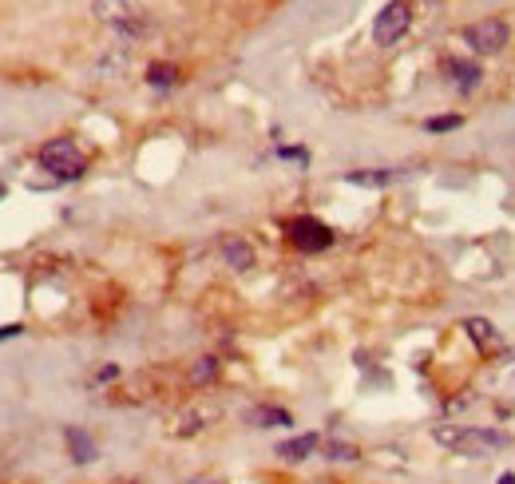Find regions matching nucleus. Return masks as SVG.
<instances>
[{
	"label": "nucleus",
	"mask_w": 515,
	"mask_h": 484,
	"mask_svg": "<svg viewBox=\"0 0 515 484\" xmlns=\"http://www.w3.org/2000/svg\"><path fill=\"white\" fill-rule=\"evenodd\" d=\"M64 437H68V449H72V461H76V465H88V461H96V441H92L84 429H76V425H72Z\"/></svg>",
	"instance_id": "obj_11"
},
{
	"label": "nucleus",
	"mask_w": 515,
	"mask_h": 484,
	"mask_svg": "<svg viewBox=\"0 0 515 484\" xmlns=\"http://www.w3.org/2000/svg\"><path fill=\"white\" fill-rule=\"evenodd\" d=\"M222 258H226L234 270H250V266H254V250H250V242H242V239H222Z\"/></svg>",
	"instance_id": "obj_12"
},
{
	"label": "nucleus",
	"mask_w": 515,
	"mask_h": 484,
	"mask_svg": "<svg viewBox=\"0 0 515 484\" xmlns=\"http://www.w3.org/2000/svg\"><path fill=\"white\" fill-rule=\"evenodd\" d=\"M317 445H321L317 433H302V437H294V441H282V445H278V457H282V461H306V457L317 453Z\"/></svg>",
	"instance_id": "obj_9"
},
{
	"label": "nucleus",
	"mask_w": 515,
	"mask_h": 484,
	"mask_svg": "<svg viewBox=\"0 0 515 484\" xmlns=\"http://www.w3.org/2000/svg\"><path fill=\"white\" fill-rule=\"evenodd\" d=\"M325 457L329 461H357V449L353 445H341V441H329L325 445Z\"/></svg>",
	"instance_id": "obj_16"
},
{
	"label": "nucleus",
	"mask_w": 515,
	"mask_h": 484,
	"mask_svg": "<svg viewBox=\"0 0 515 484\" xmlns=\"http://www.w3.org/2000/svg\"><path fill=\"white\" fill-rule=\"evenodd\" d=\"M464 123V116H436V120L424 123V131H432V135H440V131H456Z\"/></svg>",
	"instance_id": "obj_17"
},
{
	"label": "nucleus",
	"mask_w": 515,
	"mask_h": 484,
	"mask_svg": "<svg viewBox=\"0 0 515 484\" xmlns=\"http://www.w3.org/2000/svg\"><path fill=\"white\" fill-rule=\"evenodd\" d=\"M412 24V12L405 0H389L381 12H377V20H373V40L381 44V48H393V44H401V36L409 32Z\"/></svg>",
	"instance_id": "obj_5"
},
{
	"label": "nucleus",
	"mask_w": 515,
	"mask_h": 484,
	"mask_svg": "<svg viewBox=\"0 0 515 484\" xmlns=\"http://www.w3.org/2000/svg\"><path fill=\"white\" fill-rule=\"evenodd\" d=\"M218 377V362L214 358H199L195 369H191V385H210Z\"/></svg>",
	"instance_id": "obj_15"
},
{
	"label": "nucleus",
	"mask_w": 515,
	"mask_h": 484,
	"mask_svg": "<svg viewBox=\"0 0 515 484\" xmlns=\"http://www.w3.org/2000/svg\"><path fill=\"white\" fill-rule=\"evenodd\" d=\"M508 40H512V28H508V20H476V24H468L464 28V44L476 52V56H496V52H504L508 48Z\"/></svg>",
	"instance_id": "obj_4"
},
{
	"label": "nucleus",
	"mask_w": 515,
	"mask_h": 484,
	"mask_svg": "<svg viewBox=\"0 0 515 484\" xmlns=\"http://www.w3.org/2000/svg\"><path fill=\"white\" fill-rule=\"evenodd\" d=\"M96 16H100L107 28H115L119 36H139L147 24H143V8L139 0H92Z\"/></svg>",
	"instance_id": "obj_3"
},
{
	"label": "nucleus",
	"mask_w": 515,
	"mask_h": 484,
	"mask_svg": "<svg viewBox=\"0 0 515 484\" xmlns=\"http://www.w3.org/2000/svg\"><path fill=\"white\" fill-rule=\"evenodd\" d=\"M40 167L56 183H72V179H80L88 171V159H84V151L72 139H52V143L40 147Z\"/></svg>",
	"instance_id": "obj_2"
},
{
	"label": "nucleus",
	"mask_w": 515,
	"mask_h": 484,
	"mask_svg": "<svg viewBox=\"0 0 515 484\" xmlns=\"http://www.w3.org/2000/svg\"><path fill=\"white\" fill-rule=\"evenodd\" d=\"M345 183H353V187H385V183H393V171H385V167H373V171H349Z\"/></svg>",
	"instance_id": "obj_14"
},
{
	"label": "nucleus",
	"mask_w": 515,
	"mask_h": 484,
	"mask_svg": "<svg viewBox=\"0 0 515 484\" xmlns=\"http://www.w3.org/2000/svg\"><path fill=\"white\" fill-rule=\"evenodd\" d=\"M282 159H309L302 147H282Z\"/></svg>",
	"instance_id": "obj_18"
},
{
	"label": "nucleus",
	"mask_w": 515,
	"mask_h": 484,
	"mask_svg": "<svg viewBox=\"0 0 515 484\" xmlns=\"http://www.w3.org/2000/svg\"><path fill=\"white\" fill-rule=\"evenodd\" d=\"M464 334L476 342V350H492L500 342V334H496V326L488 318H464Z\"/></svg>",
	"instance_id": "obj_10"
},
{
	"label": "nucleus",
	"mask_w": 515,
	"mask_h": 484,
	"mask_svg": "<svg viewBox=\"0 0 515 484\" xmlns=\"http://www.w3.org/2000/svg\"><path fill=\"white\" fill-rule=\"evenodd\" d=\"M440 72H444V80H448L456 92H472V88L484 80V68H480L476 60H456V56H448V60L440 64Z\"/></svg>",
	"instance_id": "obj_7"
},
{
	"label": "nucleus",
	"mask_w": 515,
	"mask_h": 484,
	"mask_svg": "<svg viewBox=\"0 0 515 484\" xmlns=\"http://www.w3.org/2000/svg\"><path fill=\"white\" fill-rule=\"evenodd\" d=\"M500 484H515V473H504V477H500Z\"/></svg>",
	"instance_id": "obj_20"
},
{
	"label": "nucleus",
	"mask_w": 515,
	"mask_h": 484,
	"mask_svg": "<svg viewBox=\"0 0 515 484\" xmlns=\"http://www.w3.org/2000/svg\"><path fill=\"white\" fill-rule=\"evenodd\" d=\"M246 421H250L254 429H282V425H294V417H290L286 409H278V405H254Z\"/></svg>",
	"instance_id": "obj_8"
},
{
	"label": "nucleus",
	"mask_w": 515,
	"mask_h": 484,
	"mask_svg": "<svg viewBox=\"0 0 515 484\" xmlns=\"http://www.w3.org/2000/svg\"><path fill=\"white\" fill-rule=\"evenodd\" d=\"M432 437L448 449H456L460 457L468 461H484V457H496L504 449H512V433L504 429H456V425H436Z\"/></svg>",
	"instance_id": "obj_1"
},
{
	"label": "nucleus",
	"mask_w": 515,
	"mask_h": 484,
	"mask_svg": "<svg viewBox=\"0 0 515 484\" xmlns=\"http://www.w3.org/2000/svg\"><path fill=\"white\" fill-rule=\"evenodd\" d=\"M16 334H20V326H0V342L4 338H16Z\"/></svg>",
	"instance_id": "obj_19"
},
{
	"label": "nucleus",
	"mask_w": 515,
	"mask_h": 484,
	"mask_svg": "<svg viewBox=\"0 0 515 484\" xmlns=\"http://www.w3.org/2000/svg\"><path fill=\"white\" fill-rule=\"evenodd\" d=\"M175 80H179V72H175V64H163V60H155V64H147V84H151V88H159V92H167V88H175Z\"/></svg>",
	"instance_id": "obj_13"
},
{
	"label": "nucleus",
	"mask_w": 515,
	"mask_h": 484,
	"mask_svg": "<svg viewBox=\"0 0 515 484\" xmlns=\"http://www.w3.org/2000/svg\"><path fill=\"white\" fill-rule=\"evenodd\" d=\"M286 235H290V242H294L302 254H321V250L333 246V231H329L321 219H313V215L290 219V223H286Z\"/></svg>",
	"instance_id": "obj_6"
}]
</instances>
